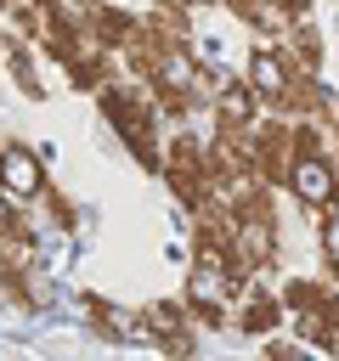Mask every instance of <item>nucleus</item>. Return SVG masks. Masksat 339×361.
<instances>
[{
    "label": "nucleus",
    "instance_id": "1",
    "mask_svg": "<svg viewBox=\"0 0 339 361\" xmlns=\"http://www.w3.org/2000/svg\"><path fill=\"white\" fill-rule=\"evenodd\" d=\"M102 96V118H107V130L124 141V152L141 164V169H164V107H158V96L141 85V79H113L107 90H96Z\"/></svg>",
    "mask_w": 339,
    "mask_h": 361
},
{
    "label": "nucleus",
    "instance_id": "2",
    "mask_svg": "<svg viewBox=\"0 0 339 361\" xmlns=\"http://www.w3.org/2000/svg\"><path fill=\"white\" fill-rule=\"evenodd\" d=\"M254 158H260V175H266V186H288V175H294V164H299V118H288V113H271V118H260L254 130Z\"/></svg>",
    "mask_w": 339,
    "mask_h": 361
},
{
    "label": "nucleus",
    "instance_id": "3",
    "mask_svg": "<svg viewBox=\"0 0 339 361\" xmlns=\"http://www.w3.org/2000/svg\"><path fill=\"white\" fill-rule=\"evenodd\" d=\"M192 310L186 299H158L141 310V338H153V350H164V361H192Z\"/></svg>",
    "mask_w": 339,
    "mask_h": 361
},
{
    "label": "nucleus",
    "instance_id": "4",
    "mask_svg": "<svg viewBox=\"0 0 339 361\" xmlns=\"http://www.w3.org/2000/svg\"><path fill=\"white\" fill-rule=\"evenodd\" d=\"M288 192H294V203H305L316 214L339 209V158L333 152H299V164L288 175Z\"/></svg>",
    "mask_w": 339,
    "mask_h": 361
},
{
    "label": "nucleus",
    "instance_id": "5",
    "mask_svg": "<svg viewBox=\"0 0 339 361\" xmlns=\"http://www.w3.org/2000/svg\"><path fill=\"white\" fill-rule=\"evenodd\" d=\"M0 192H6L17 209H28V203H40V197L51 192L45 164H40L34 147H23V141H0Z\"/></svg>",
    "mask_w": 339,
    "mask_h": 361
},
{
    "label": "nucleus",
    "instance_id": "6",
    "mask_svg": "<svg viewBox=\"0 0 339 361\" xmlns=\"http://www.w3.org/2000/svg\"><path fill=\"white\" fill-rule=\"evenodd\" d=\"M243 73H249V85L260 90V102H266L271 113L288 102L294 79H299V73H294V62L282 56V45H277V39H260V45L249 51V68H243Z\"/></svg>",
    "mask_w": 339,
    "mask_h": 361
},
{
    "label": "nucleus",
    "instance_id": "7",
    "mask_svg": "<svg viewBox=\"0 0 339 361\" xmlns=\"http://www.w3.org/2000/svg\"><path fill=\"white\" fill-rule=\"evenodd\" d=\"M260 90L249 85V73H237V79H220L215 85V124L220 130H254L260 124Z\"/></svg>",
    "mask_w": 339,
    "mask_h": 361
},
{
    "label": "nucleus",
    "instance_id": "8",
    "mask_svg": "<svg viewBox=\"0 0 339 361\" xmlns=\"http://www.w3.org/2000/svg\"><path fill=\"white\" fill-rule=\"evenodd\" d=\"M282 316H288L282 293H266V288H260V276H254V282L237 293V305H232V322H237L243 333H260V338H266V333H271Z\"/></svg>",
    "mask_w": 339,
    "mask_h": 361
},
{
    "label": "nucleus",
    "instance_id": "9",
    "mask_svg": "<svg viewBox=\"0 0 339 361\" xmlns=\"http://www.w3.org/2000/svg\"><path fill=\"white\" fill-rule=\"evenodd\" d=\"M294 327H299L305 344H316V350H339V293L328 288L316 305H305V310L294 316Z\"/></svg>",
    "mask_w": 339,
    "mask_h": 361
},
{
    "label": "nucleus",
    "instance_id": "10",
    "mask_svg": "<svg viewBox=\"0 0 339 361\" xmlns=\"http://www.w3.org/2000/svg\"><path fill=\"white\" fill-rule=\"evenodd\" d=\"M6 73L17 79V90H23L28 102H40V96H45V85H40V68H34V39H23L17 28H11V39H6Z\"/></svg>",
    "mask_w": 339,
    "mask_h": 361
},
{
    "label": "nucleus",
    "instance_id": "11",
    "mask_svg": "<svg viewBox=\"0 0 339 361\" xmlns=\"http://www.w3.org/2000/svg\"><path fill=\"white\" fill-rule=\"evenodd\" d=\"M277 45H282V56L294 62V73H322V34H316L305 17H299V23H294V34H288V39H277Z\"/></svg>",
    "mask_w": 339,
    "mask_h": 361
},
{
    "label": "nucleus",
    "instance_id": "12",
    "mask_svg": "<svg viewBox=\"0 0 339 361\" xmlns=\"http://www.w3.org/2000/svg\"><path fill=\"white\" fill-rule=\"evenodd\" d=\"M85 316H90V327L102 338H141V322H124V310L107 305V299H96V293H85Z\"/></svg>",
    "mask_w": 339,
    "mask_h": 361
},
{
    "label": "nucleus",
    "instance_id": "13",
    "mask_svg": "<svg viewBox=\"0 0 339 361\" xmlns=\"http://www.w3.org/2000/svg\"><path fill=\"white\" fill-rule=\"evenodd\" d=\"M266 361H299V344H282V338H271V344H266Z\"/></svg>",
    "mask_w": 339,
    "mask_h": 361
},
{
    "label": "nucleus",
    "instance_id": "14",
    "mask_svg": "<svg viewBox=\"0 0 339 361\" xmlns=\"http://www.w3.org/2000/svg\"><path fill=\"white\" fill-rule=\"evenodd\" d=\"M288 6H294V11H311V0H288Z\"/></svg>",
    "mask_w": 339,
    "mask_h": 361
},
{
    "label": "nucleus",
    "instance_id": "15",
    "mask_svg": "<svg viewBox=\"0 0 339 361\" xmlns=\"http://www.w3.org/2000/svg\"><path fill=\"white\" fill-rule=\"evenodd\" d=\"M6 6H11V0H0V11H6Z\"/></svg>",
    "mask_w": 339,
    "mask_h": 361
}]
</instances>
